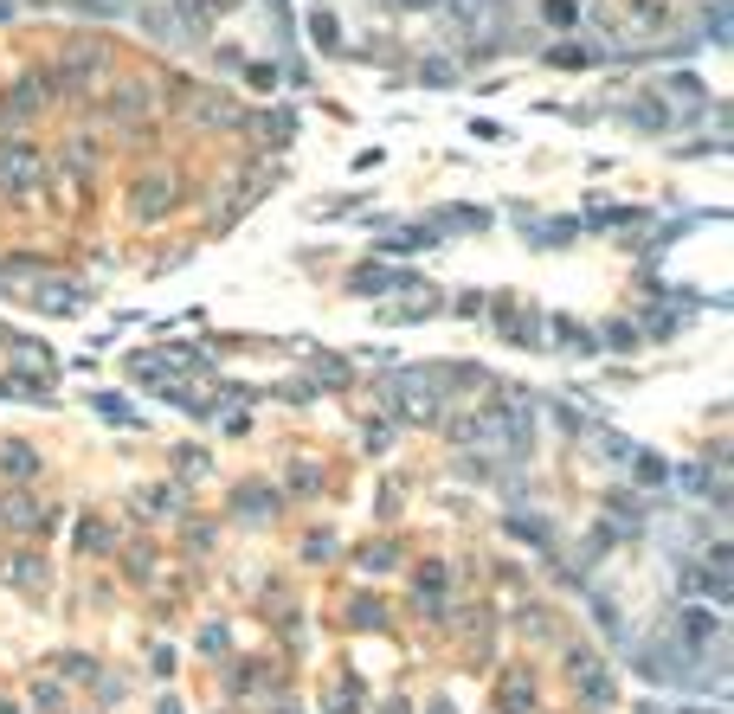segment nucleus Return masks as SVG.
I'll return each instance as SVG.
<instances>
[{
  "label": "nucleus",
  "mask_w": 734,
  "mask_h": 714,
  "mask_svg": "<svg viewBox=\"0 0 734 714\" xmlns=\"http://www.w3.org/2000/svg\"><path fill=\"white\" fill-rule=\"evenodd\" d=\"M239 509L252 515V509H277V495H264V489H239Z\"/></svg>",
  "instance_id": "9d476101"
},
{
  "label": "nucleus",
  "mask_w": 734,
  "mask_h": 714,
  "mask_svg": "<svg viewBox=\"0 0 734 714\" xmlns=\"http://www.w3.org/2000/svg\"><path fill=\"white\" fill-rule=\"evenodd\" d=\"M573 682L586 689V701H593V708H606V701H612V682H606V670H600L593 657H573Z\"/></svg>",
  "instance_id": "f03ea898"
},
{
  "label": "nucleus",
  "mask_w": 734,
  "mask_h": 714,
  "mask_svg": "<svg viewBox=\"0 0 734 714\" xmlns=\"http://www.w3.org/2000/svg\"><path fill=\"white\" fill-rule=\"evenodd\" d=\"M548 20H554V26H573L580 7H573V0H548Z\"/></svg>",
  "instance_id": "9b49d317"
},
{
  "label": "nucleus",
  "mask_w": 734,
  "mask_h": 714,
  "mask_svg": "<svg viewBox=\"0 0 734 714\" xmlns=\"http://www.w3.org/2000/svg\"><path fill=\"white\" fill-rule=\"evenodd\" d=\"M310 33H316V39H322V45H335V39H342V26H335V20H329V14H316V20H310Z\"/></svg>",
  "instance_id": "f8f14e48"
},
{
  "label": "nucleus",
  "mask_w": 734,
  "mask_h": 714,
  "mask_svg": "<svg viewBox=\"0 0 734 714\" xmlns=\"http://www.w3.org/2000/svg\"><path fill=\"white\" fill-rule=\"evenodd\" d=\"M677 637H683V644H709V637H715V611H709V605H689L683 624H677Z\"/></svg>",
  "instance_id": "7ed1b4c3"
},
{
  "label": "nucleus",
  "mask_w": 734,
  "mask_h": 714,
  "mask_svg": "<svg viewBox=\"0 0 734 714\" xmlns=\"http://www.w3.org/2000/svg\"><path fill=\"white\" fill-rule=\"evenodd\" d=\"M0 187H39V155L33 149H0Z\"/></svg>",
  "instance_id": "f257e3e1"
},
{
  "label": "nucleus",
  "mask_w": 734,
  "mask_h": 714,
  "mask_svg": "<svg viewBox=\"0 0 734 714\" xmlns=\"http://www.w3.org/2000/svg\"><path fill=\"white\" fill-rule=\"evenodd\" d=\"M0 470L7 476H33V451L26 445H0Z\"/></svg>",
  "instance_id": "39448f33"
},
{
  "label": "nucleus",
  "mask_w": 734,
  "mask_h": 714,
  "mask_svg": "<svg viewBox=\"0 0 734 714\" xmlns=\"http://www.w3.org/2000/svg\"><path fill=\"white\" fill-rule=\"evenodd\" d=\"M393 399L406 406V418H425V412H431V393H425L419 380H400V386H393Z\"/></svg>",
  "instance_id": "20e7f679"
},
{
  "label": "nucleus",
  "mask_w": 734,
  "mask_h": 714,
  "mask_svg": "<svg viewBox=\"0 0 734 714\" xmlns=\"http://www.w3.org/2000/svg\"><path fill=\"white\" fill-rule=\"evenodd\" d=\"M39 303H45L52 316H64L71 303H78V290H71V283H45V290H39Z\"/></svg>",
  "instance_id": "423d86ee"
},
{
  "label": "nucleus",
  "mask_w": 734,
  "mask_h": 714,
  "mask_svg": "<svg viewBox=\"0 0 734 714\" xmlns=\"http://www.w3.org/2000/svg\"><path fill=\"white\" fill-rule=\"evenodd\" d=\"M354 290H400L393 270H354Z\"/></svg>",
  "instance_id": "0eeeda50"
},
{
  "label": "nucleus",
  "mask_w": 734,
  "mask_h": 714,
  "mask_svg": "<svg viewBox=\"0 0 734 714\" xmlns=\"http://www.w3.org/2000/svg\"><path fill=\"white\" fill-rule=\"evenodd\" d=\"M490 14V0H458V20H483Z\"/></svg>",
  "instance_id": "4468645a"
},
{
  "label": "nucleus",
  "mask_w": 734,
  "mask_h": 714,
  "mask_svg": "<svg viewBox=\"0 0 734 714\" xmlns=\"http://www.w3.org/2000/svg\"><path fill=\"white\" fill-rule=\"evenodd\" d=\"M135 200H142V220H155V212H162V187H142Z\"/></svg>",
  "instance_id": "ddd939ff"
},
{
  "label": "nucleus",
  "mask_w": 734,
  "mask_h": 714,
  "mask_svg": "<svg viewBox=\"0 0 734 714\" xmlns=\"http://www.w3.org/2000/svg\"><path fill=\"white\" fill-rule=\"evenodd\" d=\"M554 64H593V45L567 39V45H554Z\"/></svg>",
  "instance_id": "1a4fd4ad"
},
{
  "label": "nucleus",
  "mask_w": 734,
  "mask_h": 714,
  "mask_svg": "<svg viewBox=\"0 0 734 714\" xmlns=\"http://www.w3.org/2000/svg\"><path fill=\"white\" fill-rule=\"evenodd\" d=\"M393 7H438V0H393Z\"/></svg>",
  "instance_id": "2eb2a0df"
},
{
  "label": "nucleus",
  "mask_w": 734,
  "mask_h": 714,
  "mask_svg": "<svg viewBox=\"0 0 734 714\" xmlns=\"http://www.w3.org/2000/svg\"><path fill=\"white\" fill-rule=\"evenodd\" d=\"M631 122H638V129H664L670 116H664V110H657V97H638V110H631Z\"/></svg>",
  "instance_id": "6e6552de"
}]
</instances>
